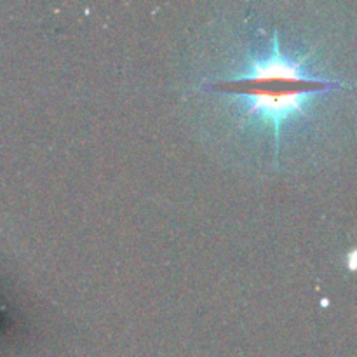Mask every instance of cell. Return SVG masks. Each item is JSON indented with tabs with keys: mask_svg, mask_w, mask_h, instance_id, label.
Here are the masks:
<instances>
[{
	"mask_svg": "<svg viewBox=\"0 0 357 357\" xmlns=\"http://www.w3.org/2000/svg\"><path fill=\"white\" fill-rule=\"evenodd\" d=\"M309 58L310 52L302 58L282 54L278 35H274L267 56L255 58L246 70L230 79L216 80L213 87L243 100L246 119L258 117L271 126L279 152L282 124L305 114L316 96L344 86L337 80L312 75L307 68Z\"/></svg>",
	"mask_w": 357,
	"mask_h": 357,
	"instance_id": "6da1fadb",
	"label": "cell"
}]
</instances>
